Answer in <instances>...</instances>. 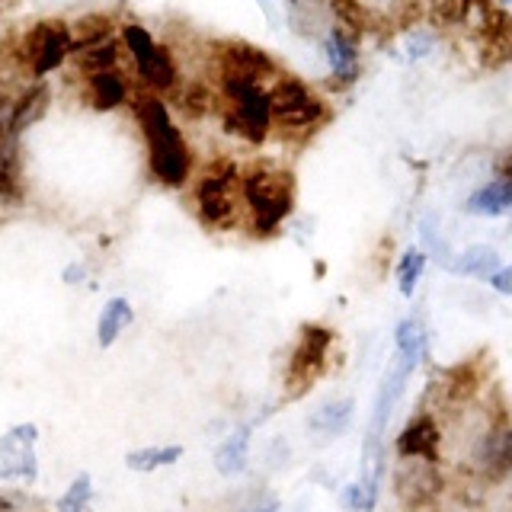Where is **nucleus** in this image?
I'll list each match as a JSON object with an SVG mask.
<instances>
[{
  "instance_id": "3",
  "label": "nucleus",
  "mask_w": 512,
  "mask_h": 512,
  "mask_svg": "<svg viewBox=\"0 0 512 512\" xmlns=\"http://www.w3.org/2000/svg\"><path fill=\"white\" fill-rule=\"evenodd\" d=\"M192 215L205 231L231 234L244 231V202H240V160L212 154L192 173L189 183Z\"/></svg>"
},
{
  "instance_id": "17",
  "label": "nucleus",
  "mask_w": 512,
  "mask_h": 512,
  "mask_svg": "<svg viewBox=\"0 0 512 512\" xmlns=\"http://www.w3.org/2000/svg\"><path fill=\"white\" fill-rule=\"evenodd\" d=\"M397 458H423L439 464L442 461V426L432 413H416L413 420L400 429L394 442Z\"/></svg>"
},
{
  "instance_id": "30",
  "label": "nucleus",
  "mask_w": 512,
  "mask_h": 512,
  "mask_svg": "<svg viewBox=\"0 0 512 512\" xmlns=\"http://www.w3.org/2000/svg\"><path fill=\"white\" fill-rule=\"evenodd\" d=\"M378 493H381V484H378V480L359 474V480H352V484L346 487V493H343V506H346V512H375V506H378Z\"/></svg>"
},
{
  "instance_id": "26",
  "label": "nucleus",
  "mask_w": 512,
  "mask_h": 512,
  "mask_svg": "<svg viewBox=\"0 0 512 512\" xmlns=\"http://www.w3.org/2000/svg\"><path fill=\"white\" fill-rule=\"evenodd\" d=\"M503 266L500 253H496V247H487V244H471L464 247L452 263H448V269L455 272V276H468V279H490L496 269Z\"/></svg>"
},
{
  "instance_id": "8",
  "label": "nucleus",
  "mask_w": 512,
  "mask_h": 512,
  "mask_svg": "<svg viewBox=\"0 0 512 512\" xmlns=\"http://www.w3.org/2000/svg\"><path fill=\"white\" fill-rule=\"evenodd\" d=\"M205 74L212 80H244L269 87L282 74L279 61L263 45L247 39H212L205 48Z\"/></svg>"
},
{
  "instance_id": "25",
  "label": "nucleus",
  "mask_w": 512,
  "mask_h": 512,
  "mask_svg": "<svg viewBox=\"0 0 512 512\" xmlns=\"http://www.w3.org/2000/svg\"><path fill=\"white\" fill-rule=\"evenodd\" d=\"M132 320H135L132 301L122 298V295L109 298L100 311V320H96V343H100L103 349H109L128 327H132Z\"/></svg>"
},
{
  "instance_id": "32",
  "label": "nucleus",
  "mask_w": 512,
  "mask_h": 512,
  "mask_svg": "<svg viewBox=\"0 0 512 512\" xmlns=\"http://www.w3.org/2000/svg\"><path fill=\"white\" fill-rule=\"evenodd\" d=\"M404 48H407L410 61H420L432 52V48H436V39H432L429 29H410L407 39H404Z\"/></svg>"
},
{
  "instance_id": "24",
  "label": "nucleus",
  "mask_w": 512,
  "mask_h": 512,
  "mask_svg": "<svg viewBox=\"0 0 512 512\" xmlns=\"http://www.w3.org/2000/svg\"><path fill=\"white\" fill-rule=\"evenodd\" d=\"M71 77H90V74H103V71H116L122 64V39H109L103 45L84 48V52L71 55Z\"/></svg>"
},
{
  "instance_id": "5",
  "label": "nucleus",
  "mask_w": 512,
  "mask_h": 512,
  "mask_svg": "<svg viewBox=\"0 0 512 512\" xmlns=\"http://www.w3.org/2000/svg\"><path fill=\"white\" fill-rule=\"evenodd\" d=\"M218 87V125L221 132L240 141L244 148H263L272 138V109L269 87L244 84V80H212Z\"/></svg>"
},
{
  "instance_id": "2",
  "label": "nucleus",
  "mask_w": 512,
  "mask_h": 512,
  "mask_svg": "<svg viewBox=\"0 0 512 512\" xmlns=\"http://www.w3.org/2000/svg\"><path fill=\"white\" fill-rule=\"evenodd\" d=\"M240 202H244V231L250 237H276L298 205L295 170L276 157L244 160L240 164Z\"/></svg>"
},
{
  "instance_id": "12",
  "label": "nucleus",
  "mask_w": 512,
  "mask_h": 512,
  "mask_svg": "<svg viewBox=\"0 0 512 512\" xmlns=\"http://www.w3.org/2000/svg\"><path fill=\"white\" fill-rule=\"evenodd\" d=\"M471 464L487 484H503L512 477V423L496 420L480 432L471 445Z\"/></svg>"
},
{
  "instance_id": "16",
  "label": "nucleus",
  "mask_w": 512,
  "mask_h": 512,
  "mask_svg": "<svg viewBox=\"0 0 512 512\" xmlns=\"http://www.w3.org/2000/svg\"><path fill=\"white\" fill-rule=\"evenodd\" d=\"M320 48H324V58L330 64V87L333 90H346L359 80V71H362V42L346 36L343 29L330 26L324 42H320Z\"/></svg>"
},
{
  "instance_id": "31",
  "label": "nucleus",
  "mask_w": 512,
  "mask_h": 512,
  "mask_svg": "<svg viewBox=\"0 0 512 512\" xmlns=\"http://www.w3.org/2000/svg\"><path fill=\"white\" fill-rule=\"evenodd\" d=\"M93 500V477L90 474H77L68 490L58 496L55 512H87Z\"/></svg>"
},
{
  "instance_id": "35",
  "label": "nucleus",
  "mask_w": 512,
  "mask_h": 512,
  "mask_svg": "<svg viewBox=\"0 0 512 512\" xmlns=\"http://www.w3.org/2000/svg\"><path fill=\"white\" fill-rule=\"evenodd\" d=\"M500 176H506V180L512 183V154H509V157L503 160V170H500Z\"/></svg>"
},
{
  "instance_id": "27",
  "label": "nucleus",
  "mask_w": 512,
  "mask_h": 512,
  "mask_svg": "<svg viewBox=\"0 0 512 512\" xmlns=\"http://www.w3.org/2000/svg\"><path fill=\"white\" fill-rule=\"evenodd\" d=\"M183 458V445H144L125 455V468L135 474H154L160 468H170Z\"/></svg>"
},
{
  "instance_id": "34",
  "label": "nucleus",
  "mask_w": 512,
  "mask_h": 512,
  "mask_svg": "<svg viewBox=\"0 0 512 512\" xmlns=\"http://www.w3.org/2000/svg\"><path fill=\"white\" fill-rule=\"evenodd\" d=\"M61 279H64V285H80L87 279V266L84 263H71L68 269L61 272Z\"/></svg>"
},
{
  "instance_id": "18",
  "label": "nucleus",
  "mask_w": 512,
  "mask_h": 512,
  "mask_svg": "<svg viewBox=\"0 0 512 512\" xmlns=\"http://www.w3.org/2000/svg\"><path fill=\"white\" fill-rule=\"evenodd\" d=\"M173 106L186 122H202V119L218 116L221 96H218V87L212 84V77L192 74V77H183L180 87L173 90Z\"/></svg>"
},
{
  "instance_id": "14",
  "label": "nucleus",
  "mask_w": 512,
  "mask_h": 512,
  "mask_svg": "<svg viewBox=\"0 0 512 512\" xmlns=\"http://www.w3.org/2000/svg\"><path fill=\"white\" fill-rule=\"evenodd\" d=\"M77 80V96L80 103L93 112H116L122 106L132 103L135 96V80L128 77L122 68L116 71H103V74H90V77H74Z\"/></svg>"
},
{
  "instance_id": "4",
  "label": "nucleus",
  "mask_w": 512,
  "mask_h": 512,
  "mask_svg": "<svg viewBox=\"0 0 512 512\" xmlns=\"http://www.w3.org/2000/svg\"><path fill=\"white\" fill-rule=\"evenodd\" d=\"M269 109H272V135L285 144H308L317 132H324L333 119V106L314 84L298 74L282 71L269 84Z\"/></svg>"
},
{
  "instance_id": "7",
  "label": "nucleus",
  "mask_w": 512,
  "mask_h": 512,
  "mask_svg": "<svg viewBox=\"0 0 512 512\" xmlns=\"http://www.w3.org/2000/svg\"><path fill=\"white\" fill-rule=\"evenodd\" d=\"M71 42V23L61 16H45L20 32L10 58L23 80H45L71 61Z\"/></svg>"
},
{
  "instance_id": "23",
  "label": "nucleus",
  "mask_w": 512,
  "mask_h": 512,
  "mask_svg": "<svg viewBox=\"0 0 512 512\" xmlns=\"http://www.w3.org/2000/svg\"><path fill=\"white\" fill-rule=\"evenodd\" d=\"M122 23H116V16L106 13V10H93V13H84L77 16L71 23V55L74 52H84V48H93V45H103L109 39H116Z\"/></svg>"
},
{
  "instance_id": "19",
  "label": "nucleus",
  "mask_w": 512,
  "mask_h": 512,
  "mask_svg": "<svg viewBox=\"0 0 512 512\" xmlns=\"http://www.w3.org/2000/svg\"><path fill=\"white\" fill-rule=\"evenodd\" d=\"M464 212L474 218H506L512 215V183L506 176H493L464 199Z\"/></svg>"
},
{
  "instance_id": "15",
  "label": "nucleus",
  "mask_w": 512,
  "mask_h": 512,
  "mask_svg": "<svg viewBox=\"0 0 512 512\" xmlns=\"http://www.w3.org/2000/svg\"><path fill=\"white\" fill-rule=\"evenodd\" d=\"M394 490L407 506H423L429 500H436L442 490L439 464L423 461V458H397Z\"/></svg>"
},
{
  "instance_id": "22",
  "label": "nucleus",
  "mask_w": 512,
  "mask_h": 512,
  "mask_svg": "<svg viewBox=\"0 0 512 512\" xmlns=\"http://www.w3.org/2000/svg\"><path fill=\"white\" fill-rule=\"evenodd\" d=\"M352 413H356V400L352 397H333L327 404H320L308 416V429L320 439H340L352 423Z\"/></svg>"
},
{
  "instance_id": "6",
  "label": "nucleus",
  "mask_w": 512,
  "mask_h": 512,
  "mask_svg": "<svg viewBox=\"0 0 512 512\" xmlns=\"http://www.w3.org/2000/svg\"><path fill=\"white\" fill-rule=\"evenodd\" d=\"M119 39L128 58H132V77L138 90L157 93V96H164V100L173 96V90L180 87V80H183L180 58H176L173 48L167 42H157L151 32L135 20L119 26Z\"/></svg>"
},
{
  "instance_id": "20",
  "label": "nucleus",
  "mask_w": 512,
  "mask_h": 512,
  "mask_svg": "<svg viewBox=\"0 0 512 512\" xmlns=\"http://www.w3.org/2000/svg\"><path fill=\"white\" fill-rule=\"evenodd\" d=\"M48 103H52V87L45 80H26V84L13 93V122L26 135L32 125L45 119Z\"/></svg>"
},
{
  "instance_id": "11",
  "label": "nucleus",
  "mask_w": 512,
  "mask_h": 512,
  "mask_svg": "<svg viewBox=\"0 0 512 512\" xmlns=\"http://www.w3.org/2000/svg\"><path fill=\"white\" fill-rule=\"evenodd\" d=\"M23 132L13 122V93L0 90V202L23 199Z\"/></svg>"
},
{
  "instance_id": "21",
  "label": "nucleus",
  "mask_w": 512,
  "mask_h": 512,
  "mask_svg": "<svg viewBox=\"0 0 512 512\" xmlns=\"http://www.w3.org/2000/svg\"><path fill=\"white\" fill-rule=\"evenodd\" d=\"M250 442H253V423L234 429L228 439L215 448V471L221 477H240L250 468Z\"/></svg>"
},
{
  "instance_id": "1",
  "label": "nucleus",
  "mask_w": 512,
  "mask_h": 512,
  "mask_svg": "<svg viewBox=\"0 0 512 512\" xmlns=\"http://www.w3.org/2000/svg\"><path fill=\"white\" fill-rule=\"evenodd\" d=\"M128 106H132V116L138 122V132L144 141V157H148L151 180L164 189H189L199 160L180 122L173 119L167 100L148 90H135Z\"/></svg>"
},
{
  "instance_id": "9",
  "label": "nucleus",
  "mask_w": 512,
  "mask_h": 512,
  "mask_svg": "<svg viewBox=\"0 0 512 512\" xmlns=\"http://www.w3.org/2000/svg\"><path fill=\"white\" fill-rule=\"evenodd\" d=\"M333 343H336V333L327 324H317V320L301 324L292 349H288V359H285V375H282L285 400L304 397L320 378L327 375Z\"/></svg>"
},
{
  "instance_id": "33",
  "label": "nucleus",
  "mask_w": 512,
  "mask_h": 512,
  "mask_svg": "<svg viewBox=\"0 0 512 512\" xmlns=\"http://www.w3.org/2000/svg\"><path fill=\"white\" fill-rule=\"evenodd\" d=\"M493 292H500V295H512V266H500L493 272V276L487 279Z\"/></svg>"
},
{
  "instance_id": "13",
  "label": "nucleus",
  "mask_w": 512,
  "mask_h": 512,
  "mask_svg": "<svg viewBox=\"0 0 512 512\" xmlns=\"http://www.w3.org/2000/svg\"><path fill=\"white\" fill-rule=\"evenodd\" d=\"M477 55H480V64L490 71H500L506 64H512V13H509V7L490 4L480 10Z\"/></svg>"
},
{
  "instance_id": "29",
  "label": "nucleus",
  "mask_w": 512,
  "mask_h": 512,
  "mask_svg": "<svg viewBox=\"0 0 512 512\" xmlns=\"http://www.w3.org/2000/svg\"><path fill=\"white\" fill-rule=\"evenodd\" d=\"M423 269H426V250L420 247H410L400 253V263H397V288L400 295L410 298L416 292V285L423 279Z\"/></svg>"
},
{
  "instance_id": "10",
  "label": "nucleus",
  "mask_w": 512,
  "mask_h": 512,
  "mask_svg": "<svg viewBox=\"0 0 512 512\" xmlns=\"http://www.w3.org/2000/svg\"><path fill=\"white\" fill-rule=\"evenodd\" d=\"M36 442H39L36 423H16L0 436V480L4 484H23V487L36 484L39 477Z\"/></svg>"
},
{
  "instance_id": "36",
  "label": "nucleus",
  "mask_w": 512,
  "mask_h": 512,
  "mask_svg": "<svg viewBox=\"0 0 512 512\" xmlns=\"http://www.w3.org/2000/svg\"><path fill=\"white\" fill-rule=\"evenodd\" d=\"M500 7H512V0H500Z\"/></svg>"
},
{
  "instance_id": "28",
  "label": "nucleus",
  "mask_w": 512,
  "mask_h": 512,
  "mask_svg": "<svg viewBox=\"0 0 512 512\" xmlns=\"http://www.w3.org/2000/svg\"><path fill=\"white\" fill-rule=\"evenodd\" d=\"M330 13H333V26L359 42L365 39V32L372 29V13H368L362 0H330Z\"/></svg>"
}]
</instances>
